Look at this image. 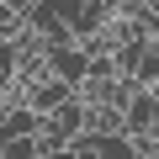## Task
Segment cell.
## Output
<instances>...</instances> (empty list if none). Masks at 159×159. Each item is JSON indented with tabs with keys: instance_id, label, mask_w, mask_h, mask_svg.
I'll return each mask as SVG.
<instances>
[{
	"instance_id": "1",
	"label": "cell",
	"mask_w": 159,
	"mask_h": 159,
	"mask_svg": "<svg viewBox=\"0 0 159 159\" xmlns=\"http://www.w3.org/2000/svg\"><path fill=\"white\" fill-rule=\"evenodd\" d=\"M154 117H159V90H133L127 96V106H122V133L127 138H148L154 133Z\"/></svg>"
},
{
	"instance_id": "10",
	"label": "cell",
	"mask_w": 159,
	"mask_h": 159,
	"mask_svg": "<svg viewBox=\"0 0 159 159\" xmlns=\"http://www.w3.org/2000/svg\"><path fill=\"white\" fill-rule=\"evenodd\" d=\"M0 106H6V96H0Z\"/></svg>"
},
{
	"instance_id": "5",
	"label": "cell",
	"mask_w": 159,
	"mask_h": 159,
	"mask_svg": "<svg viewBox=\"0 0 159 159\" xmlns=\"http://www.w3.org/2000/svg\"><path fill=\"white\" fill-rule=\"evenodd\" d=\"M133 85L159 90V43H148V48H143V58L133 64Z\"/></svg>"
},
{
	"instance_id": "3",
	"label": "cell",
	"mask_w": 159,
	"mask_h": 159,
	"mask_svg": "<svg viewBox=\"0 0 159 159\" xmlns=\"http://www.w3.org/2000/svg\"><path fill=\"white\" fill-rule=\"evenodd\" d=\"M85 69H90V53L80 48V43H74V48H58V53H48V74H58L64 85H74V90L85 85Z\"/></svg>"
},
{
	"instance_id": "2",
	"label": "cell",
	"mask_w": 159,
	"mask_h": 159,
	"mask_svg": "<svg viewBox=\"0 0 159 159\" xmlns=\"http://www.w3.org/2000/svg\"><path fill=\"white\" fill-rule=\"evenodd\" d=\"M21 101H27L37 117H48V111H58L64 101H74V85H64L58 74H48V80H37L32 90H21Z\"/></svg>"
},
{
	"instance_id": "6",
	"label": "cell",
	"mask_w": 159,
	"mask_h": 159,
	"mask_svg": "<svg viewBox=\"0 0 159 159\" xmlns=\"http://www.w3.org/2000/svg\"><path fill=\"white\" fill-rule=\"evenodd\" d=\"M16 69H21V48L16 43H0V96L16 90Z\"/></svg>"
},
{
	"instance_id": "7",
	"label": "cell",
	"mask_w": 159,
	"mask_h": 159,
	"mask_svg": "<svg viewBox=\"0 0 159 159\" xmlns=\"http://www.w3.org/2000/svg\"><path fill=\"white\" fill-rule=\"evenodd\" d=\"M0 159H43V143H37V133H32V138H6Z\"/></svg>"
},
{
	"instance_id": "8",
	"label": "cell",
	"mask_w": 159,
	"mask_h": 159,
	"mask_svg": "<svg viewBox=\"0 0 159 159\" xmlns=\"http://www.w3.org/2000/svg\"><path fill=\"white\" fill-rule=\"evenodd\" d=\"M43 159H74V154H69V148H58V154H43Z\"/></svg>"
},
{
	"instance_id": "9",
	"label": "cell",
	"mask_w": 159,
	"mask_h": 159,
	"mask_svg": "<svg viewBox=\"0 0 159 159\" xmlns=\"http://www.w3.org/2000/svg\"><path fill=\"white\" fill-rule=\"evenodd\" d=\"M148 138H154V143H159V117H154V133H148Z\"/></svg>"
},
{
	"instance_id": "4",
	"label": "cell",
	"mask_w": 159,
	"mask_h": 159,
	"mask_svg": "<svg viewBox=\"0 0 159 159\" xmlns=\"http://www.w3.org/2000/svg\"><path fill=\"white\" fill-rule=\"evenodd\" d=\"M85 133H122V111H117L111 101L85 106Z\"/></svg>"
}]
</instances>
